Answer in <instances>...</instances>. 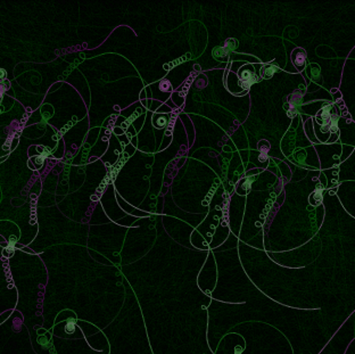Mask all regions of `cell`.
<instances>
[{
  "label": "cell",
  "instance_id": "1",
  "mask_svg": "<svg viewBox=\"0 0 355 354\" xmlns=\"http://www.w3.org/2000/svg\"><path fill=\"white\" fill-rule=\"evenodd\" d=\"M293 57H297V59H293L294 61V64L298 67V69H302V66H303L304 64H305V58H306V54L304 51H302L300 49H297L295 52H294V55H293Z\"/></svg>",
  "mask_w": 355,
  "mask_h": 354
}]
</instances>
